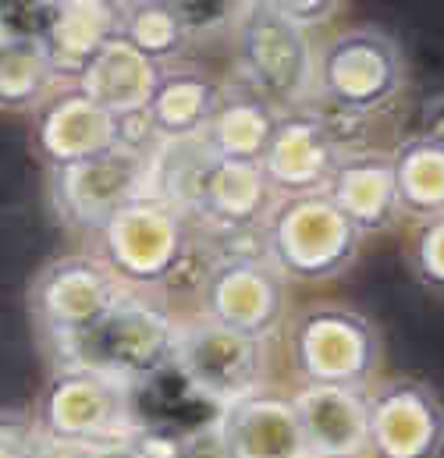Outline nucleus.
Instances as JSON below:
<instances>
[{
  "label": "nucleus",
  "mask_w": 444,
  "mask_h": 458,
  "mask_svg": "<svg viewBox=\"0 0 444 458\" xmlns=\"http://www.w3.org/2000/svg\"><path fill=\"white\" fill-rule=\"evenodd\" d=\"M175 338H178V320L157 302L132 292L93 331L54 348V359L57 366L90 369L135 391L139 384L171 369Z\"/></svg>",
  "instance_id": "obj_1"
},
{
  "label": "nucleus",
  "mask_w": 444,
  "mask_h": 458,
  "mask_svg": "<svg viewBox=\"0 0 444 458\" xmlns=\"http://www.w3.org/2000/svg\"><path fill=\"white\" fill-rule=\"evenodd\" d=\"M97 259L128 292L160 288L182 274L192 252L189 221L160 196H139L93 234Z\"/></svg>",
  "instance_id": "obj_2"
},
{
  "label": "nucleus",
  "mask_w": 444,
  "mask_h": 458,
  "mask_svg": "<svg viewBox=\"0 0 444 458\" xmlns=\"http://www.w3.org/2000/svg\"><path fill=\"white\" fill-rule=\"evenodd\" d=\"M29 423L39 437L79 448L121 445L139 430L132 409V387L72 366L54 369V377L43 384L32 405Z\"/></svg>",
  "instance_id": "obj_3"
},
{
  "label": "nucleus",
  "mask_w": 444,
  "mask_h": 458,
  "mask_svg": "<svg viewBox=\"0 0 444 458\" xmlns=\"http://www.w3.org/2000/svg\"><path fill=\"white\" fill-rule=\"evenodd\" d=\"M363 234L328 196L278 199L263 221V256L281 277L331 281L352 267Z\"/></svg>",
  "instance_id": "obj_4"
},
{
  "label": "nucleus",
  "mask_w": 444,
  "mask_h": 458,
  "mask_svg": "<svg viewBox=\"0 0 444 458\" xmlns=\"http://www.w3.org/2000/svg\"><path fill=\"white\" fill-rule=\"evenodd\" d=\"M132 292L93 252L57 256L29 281V317L43 342L54 348L93 331Z\"/></svg>",
  "instance_id": "obj_5"
},
{
  "label": "nucleus",
  "mask_w": 444,
  "mask_h": 458,
  "mask_svg": "<svg viewBox=\"0 0 444 458\" xmlns=\"http://www.w3.org/2000/svg\"><path fill=\"white\" fill-rule=\"evenodd\" d=\"M406 86V57L395 36L377 25H355L331 36L317 54L313 93L345 114H370L391 104Z\"/></svg>",
  "instance_id": "obj_6"
},
{
  "label": "nucleus",
  "mask_w": 444,
  "mask_h": 458,
  "mask_svg": "<svg viewBox=\"0 0 444 458\" xmlns=\"http://www.w3.org/2000/svg\"><path fill=\"white\" fill-rule=\"evenodd\" d=\"M238 61L249 89L274 111L295 107L313 93L317 50L310 43V32L278 14L274 4H242Z\"/></svg>",
  "instance_id": "obj_7"
},
{
  "label": "nucleus",
  "mask_w": 444,
  "mask_h": 458,
  "mask_svg": "<svg viewBox=\"0 0 444 458\" xmlns=\"http://www.w3.org/2000/svg\"><path fill=\"white\" fill-rule=\"evenodd\" d=\"M288 338L303 384L366 391L380 366V331L345 306H313L299 313Z\"/></svg>",
  "instance_id": "obj_8"
},
{
  "label": "nucleus",
  "mask_w": 444,
  "mask_h": 458,
  "mask_svg": "<svg viewBox=\"0 0 444 458\" xmlns=\"http://www.w3.org/2000/svg\"><path fill=\"white\" fill-rule=\"evenodd\" d=\"M153 192V157L111 146L90 160L50 171V203L61 225L79 234H97L114 214Z\"/></svg>",
  "instance_id": "obj_9"
},
{
  "label": "nucleus",
  "mask_w": 444,
  "mask_h": 458,
  "mask_svg": "<svg viewBox=\"0 0 444 458\" xmlns=\"http://www.w3.org/2000/svg\"><path fill=\"white\" fill-rule=\"evenodd\" d=\"M171 366L203 402L224 409L263 391L267 342L235 335L207 317L189 320V324H178Z\"/></svg>",
  "instance_id": "obj_10"
},
{
  "label": "nucleus",
  "mask_w": 444,
  "mask_h": 458,
  "mask_svg": "<svg viewBox=\"0 0 444 458\" xmlns=\"http://www.w3.org/2000/svg\"><path fill=\"white\" fill-rule=\"evenodd\" d=\"M366 427L373 458L444 455V402L427 380L395 377L366 391Z\"/></svg>",
  "instance_id": "obj_11"
},
{
  "label": "nucleus",
  "mask_w": 444,
  "mask_h": 458,
  "mask_svg": "<svg viewBox=\"0 0 444 458\" xmlns=\"http://www.w3.org/2000/svg\"><path fill=\"white\" fill-rule=\"evenodd\" d=\"M203 317L235 335L267 342L285 317V281L267 256H224L207 274Z\"/></svg>",
  "instance_id": "obj_12"
},
{
  "label": "nucleus",
  "mask_w": 444,
  "mask_h": 458,
  "mask_svg": "<svg viewBox=\"0 0 444 458\" xmlns=\"http://www.w3.org/2000/svg\"><path fill=\"white\" fill-rule=\"evenodd\" d=\"M29 117L32 149L50 171L117 146V117L97 107L75 82H61Z\"/></svg>",
  "instance_id": "obj_13"
},
{
  "label": "nucleus",
  "mask_w": 444,
  "mask_h": 458,
  "mask_svg": "<svg viewBox=\"0 0 444 458\" xmlns=\"http://www.w3.org/2000/svg\"><path fill=\"white\" fill-rule=\"evenodd\" d=\"M341 157L345 153L334 146L331 131L317 114H278L260 171L274 199L324 196Z\"/></svg>",
  "instance_id": "obj_14"
},
{
  "label": "nucleus",
  "mask_w": 444,
  "mask_h": 458,
  "mask_svg": "<svg viewBox=\"0 0 444 458\" xmlns=\"http://www.w3.org/2000/svg\"><path fill=\"white\" fill-rule=\"evenodd\" d=\"M221 458H306V441L292 398L256 391L224 405L214 423Z\"/></svg>",
  "instance_id": "obj_15"
},
{
  "label": "nucleus",
  "mask_w": 444,
  "mask_h": 458,
  "mask_svg": "<svg viewBox=\"0 0 444 458\" xmlns=\"http://www.w3.org/2000/svg\"><path fill=\"white\" fill-rule=\"evenodd\" d=\"M299 430L306 441V458H366V391L352 387H317L303 384L292 394Z\"/></svg>",
  "instance_id": "obj_16"
},
{
  "label": "nucleus",
  "mask_w": 444,
  "mask_h": 458,
  "mask_svg": "<svg viewBox=\"0 0 444 458\" xmlns=\"http://www.w3.org/2000/svg\"><path fill=\"white\" fill-rule=\"evenodd\" d=\"M117 36V4L68 0L47 4L36 43L43 47L57 82H79L86 64Z\"/></svg>",
  "instance_id": "obj_17"
},
{
  "label": "nucleus",
  "mask_w": 444,
  "mask_h": 458,
  "mask_svg": "<svg viewBox=\"0 0 444 458\" xmlns=\"http://www.w3.org/2000/svg\"><path fill=\"white\" fill-rule=\"evenodd\" d=\"M334 207L345 214V221L366 234H380L395 225L398 203H395V178H391V157L380 149H352L337 160L331 185L324 192Z\"/></svg>",
  "instance_id": "obj_18"
},
{
  "label": "nucleus",
  "mask_w": 444,
  "mask_h": 458,
  "mask_svg": "<svg viewBox=\"0 0 444 458\" xmlns=\"http://www.w3.org/2000/svg\"><path fill=\"white\" fill-rule=\"evenodd\" d=\"M274 192L260 171V164L242 160H210L207 174L200 182L196 214H203L207 225L221 234H242V231H263V221L274 210Z\"/></svg>",
  "instance_id": "obj_19"
},
{
  "label": "nucleus",
  "mask_w": 444,
  "mask_h": 458,
  "mask_svg": "<svg viewBox=\"0 0 444 458\" xmlns=\"http://www.w3.org/2000/svg\"><path fill=\"white\" fill-rule=\"evenodd\" d=\"M221 82L207 75L203 68H160L157 89L149 97L146 121L157 135V142H185L200 139L207 121L221 104Z\"/></svg>",
  "instance_id": "obj_20"
},
{
  "label": "nucleus",
  "mask_w": 444,
  "mask_h": 458,
  "mask_svg": "<svg viewBox=\"0 0 444 458\" xmlns=\"http://www.w3.org/2000/svg\"><path fill=\"white\" fill-rule=\"evenodd\" d=\"M157 79H160V68L153 61H146L135 47H128L121 36H114L111 43L86 64V72L79 75L75 86L107 114L132 117L149 107Z\"/></svg>",
  "instance_id": "obj_21"
},
{
  "label": "nucleus",
  "mask_w": 444,
  "mask_h": 458,
  "mask_svg": "<svg viewBox=\"0 0 444 458\" xmlns=\"http://www.w3.org/2000/svg\"><path fill=\"white\" fill-rule=\"evenodd\" d=\"M278 111L260 100L252 89H238V93H221V104L214 117L203 128V146L210 149V157L218 160H242V164H260L270 131H274Z\"/></svg>",
  "instance_id": "obj_22"
},
{
  "label": "nucleus",
  "mask_w": 444,
  "mask_h": 458,
  "mask_svg": "<svg viewBox=\"0 0 444 458\" xmlns=\"http://www.w3.org/2000/svg\"><path fill=\"white\" fill-rule=\"evenodd\" d=\"M395 203L398 214L427 225L444 217V149L427 142L423 135L402 139L391 153Z\"/></svg>",
  "instance_id": "obj_23"
},
{
  "label": "nucleus",
  "mask_w": 444,
  "mask_h": 458,
  "mask_svg": "<svg viewBox=\"0 0 444 458\" xmlns=\"http://www.w3.org/2000/svg\"><path fill=\"white\" fill-rule=\"evenodd\" d=\"M117 36L157 68H171V61L182 57V50L192 39L189 25L178 14V4H160V0L117 4Z\"/></svg>",
  "instance_id": "obj_24"
},
{
  "label": "nucleus",
  "mask_w": 444,
  "mask_h": 458,
  "mask_svg": "<svg viewBox=\"0 0 444 458\" xmlns=\"http://www.w3.org/2000/svg\"><path fill=\"white\" fill-rule=\"evenodd\" d=\"M57 86L61 82L36 39L14 36L0 43V111L32 114Z\"/></svg>",
  "instance_id": "obj_25"
},
{
  "label": "nucleus",
  "mask_w": 444,
  "mask_h": 458,
  "mask_svg": "<svg viewBox=\"0 0 444 458\" xmlns=\"http://www.w3.org/2000/svg\"><path fill=\"white\" fill-rule=\"evenodd\" d=\"M409 263L423 288L444 295V217L420 225V231L413 234Z\"/></svg>",
  "instance_id": "obj_26"
},
{
  "label": "nucleus",
  "mask_w": 444,
  "mask_h": 458,
  "mask_svg": "<svg viewBox=\"0 0 444 458\" xmlns=\"http://www.w3.org/2000/svg\"><path fill=\"white\" fill-rule=\"evenodd\" d=\"M121 452L124 458H196V437L139 427L128 441H121Z\"/></svg>",
  "instance_id": "obj_27"
},
{
  "label": "nucleus",
  "mask_w": 444,
  "mask_h": 458,
  "mask_svg": "<svg viewBox=\"0 0 444 458\" xmlns=\"http://www.w3.org/2000/svg\"><path fill=\"white\" fill-rule=\"evenodd\" d=\"M274 11L285 14L292 25H299V29L310 32V29L331 21L337 4H334V0H274Z\"/></svg>",
  "instance_id": "obj_28"
},
{
  "label": "nucleus",
  "mask_w": 444,
  "mask_h": 458,
  "mask_svg": "<svg viewBox=\"0 0 444 458\" xmlns=\"http://www.w3.org/2000/svg\"><path fill=\"white\" fill-rule=\"evenodd\" d=\"M0 458H32V423L21 416H0Z\"/></svg>",
  "instance_id": "obj_29"
},
{
  "label": "nucleus",
  "mask_w": 444,
  "mask_h": 458,
  "mask_svg": "<svg viewBox=\"0 0 444 458\" xmlns=\"http://www.w3.org/2000/svg\"><path fill=\"white\" fill-rule=\"evenodd\" d=\"M420 135L444 149V93H434L420 107Z\"/></svg>",
  "instance_id": "obj_30"
},
{
  "label": "nucleus",
  "mask_w": 444,
  "mask_h": 458,
  "mask_svg": "<svg viewBox=\"0 0 444 458\" xmlns=\"http://www.w3.org/2000/svg\"><path fill=\"white\" fill-rule=\"evenodd\" d=\"M32 458H86V448L64 445V441H50V437H39L32 430Z\"/></svg>",
  "instance_id": "obj_31"
},
{
  "label": "nucleus",
  "mask_w": 444,
  "mask_h": 458,
  "mask_svg": "<svg viewBox=\"0 0 444 458\" xmlns=\"http://www.w3.org/2000/svg\"><path fill=\"white\" fill-rule=\"evenodd\" d=\"M86 458H124L121 445H100V448H86Z\"/></svg>",
  "instance_id": "obj_32"
},
{
  "label": "nucleus",
  "mask_w": 444,
  "mask_h": 458,
  "mask_svg": "<svg viewBox=\"0 0 444 458\" xmlns=\"http://www.w3.org/2000/svg\"><path fill=\"white\" fill-rule=\"evenodd\" d=\"M0 39H7V32H4V7H0Z\"/></svg>",
  "instance_id": "obj_33"
},
{
  "label": "nucleus",
  "mask_w": 444,
  "mask_h": 458,
  "mask_svg": "<svg viewBox=\"0 0 444 458\" xmlns=\"http://www.w3.org/2000/svg\"><path fill=\"white\" fill-rule=\"evenodd\" d=\"M0 43H4V39H0Z\"/></svg>",
  "instance_id": "obj_34"
}]
</instances>
